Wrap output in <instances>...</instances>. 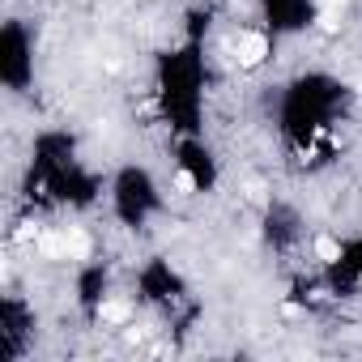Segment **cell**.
I'll return each instance as SVG.
<instances>
[{"label": "cell", "instance_id": "cell-1", "mask_svg": "<svg viewBox=\"0 0 362 362\" xmlns=\"http://www.w3.org/2000/svg\"><path fill=\"white\" fill-rule=\"evenodd\" d=\"M264 56H269V39H264V35H243V39L235 43V60H239L243 69H256Z\"/></svg>", "mask_w": 362, "mask_h": 362}, {"label": "cell", "instance_id": "cell-4", "mask_svg": "<svg viewBox=\"0 0 362 362\" xmlns=\"http://www.w3.org/2000/svg\"><path fill=\"white\" fill-rule=\"evenodd\" d=\"M98 315H103L107 324H124V320H128V303L111 298V303H103V307H98Z\"/></svg>", "mask_w": 362, "mask_h": 362}, {"label": "cell", "instance_id": "cell-5", "mask_svg": "<svg viewBox=\"0 0 362 362\" xmlns=\"http://www.w3.org/2000/svg\"><path fill=\"white\" fill-rule=\"evenodd\" d=\"M39 252H43V256H69L64 235H39Z\"/></svg>", "mask_w": 362, "mask_h": 362}, {"label": "cell", "instance_id": "cell-7", "mask_svg": "<svg viewBox=\"0 0 362 362\" xmlns=\"http://www.w3.org/2000/svg\"><path fill=\"white\" fill-rule=\"evenodd\" d=\"M341 5H345V0H324V9H332V13H337Z\"/></svg>", "mask_w": 362, "mask_h": 362}, {"label": "cell", "instance_id": "cell-6", "mask_svg": "<svg viewBox=\"0 0 362 362\" xmlns=\"http://www.w3.org/2000/svg\"><path fill=\"white\" fill-rule=\"evenodd\" d=\"M175 192H179V197H192V192H197V179H192L188 170H179V175H175Z\"/></svg>", "mask_w": 362, "mask_h": 362}, {"label": "cell", "instance_id": "cell-2", "mask_svg": "<svg viewBox=\"0 0 362 362\" xmlns=\"http://www.w3.org/2000/svg\"><path fill=\"white\" fill-rule=\"evenodd\" d=\"M315 256H320L324 264H337V260H341V243H337L332 235H320V239H315Z\"/></svg>", "mask_w": 362, "mask_h": 362}, {"label": "cell", "instance_id": "cell-3", "mask_svg": "<svg viewBox=\"0 0 362 362\" xmlns=\"http://www.w3.org/2000/svg\"><path fill=\"white\" fill-rule=\"evenodd\" d=\"M64 247H69L73 260H86V256H90V239H86L81 230H69V235H64Z\"/></svg>", "mask_w": 362, "mask_h": 362}]
</instances>
